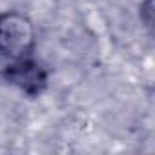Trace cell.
<instances>
[{
	"label": "cell",
	"mask_w": 155,
	"mask_h": 155,
	"mask_svg": "<svg viewBox=\"0 0 155 155\" xmlns=\"http://www.w3.org/2000/svg\"><path fill=\"white\" fill-rule=\"evenodd\" d=\"M151 2L153 0H146L144 2V6H142V9H140V17H142V20L146 22V26L148 28H151Z\"/></svg>",
	"instance_id": "3"
},
{
	"label": "cell",
	"mask_w": 155,
	"mask_h": 155,
	"mask_svg": "<svg viewBox=\"0 0 155 155\" xmlns=\"http://www.w3.org/2000/svg\"><path fill=\"white\" fill-rule=\"evenodd\" d=\"M35 48V29L28 17L20 13L0 15V53L11 60L28 58Z\"/></svg>",
	"instance_id": "1"
},
{
	"label": "cell",
	"mask_w": 155,
	"mask_h": 155,
	"mask_svg": "<svg viewBox=\"0 0 155 155\" xmlns=\"http://www.w3.org/2000/svg\"><path fill=\"white\" fill-rule=\"evenodd\" d=\"M4 79L9 84H13L18 90H22L29 97L40 95L46 90V86H48V73H46V69L38 62L31 60L29 57L28 58H20V60H13V64H9L4 69Z\"/></svg>",
	"instance_id": "2"
}]
</instances>
